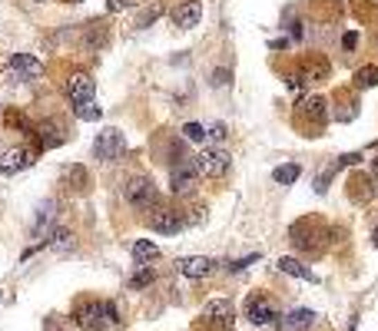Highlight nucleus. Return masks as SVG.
<instances>
[{
	"label": "nucleus",
	"mask_w": 378,
	"mask_h": 331,
	"mask_svg": "<svg viewBox=\"0 0 378 331\" xmlns=\"http://www.w3.org/2000/svg\"><path fill=\"white\" fill-rule=\"evenodd\" d=\"M73 318L83 331H106L120 321V308L110 298H83L73 308Z\"/></svg>",
	"instance_id": "nucleus-1"
},
{
	"label": "nucleus",
	"mask_w": 378,
	"mask_h": 331,
	"mask_svg": "<svg viewBox=\"0 0 378 331\" xmlns=\"http://www.w3.org/2000/svg\"><path fill=\"white\" fill-rule=\"evenodd\" d=\"M123 199L130 202L136 212H149V209L160 205V189H156V182L149 179V176H133L123 185Z\"/></svg>",
	"instance_id": "nucleus-2"
},
{
	"label": "nucleus",
	"mask_w": 378,
	"mask_h": 331,
	"mask_svg": "<svg viewBox=\"0 0 378 331\" xmlns=\"http://www.w3.org/2000/svg\"><path fill=\"white\" fill-rule=\"evenodd\" d=\"M202 325L206 331H232L236 325V308H232L229 298H213V301H206L202 305Z\"/></svg>",
	"instance_id": "nucleus-3"
},
{
	"label": "nucleus",
	"mask_w": 378,
	"mask_h": 331,
	"mask_svg": "<svg viewBox=\"0 0 378 331\" xmlns=\"http://www.w3.org/2000/svg\"><path fill=\"white\" fill-rule=\"evenodd\" d=\"M229 166H232V156L223 146H206L196 156L199 176H206V179H223L229 172Z\"/></svg>",
	"instance_id": "nucleus-4"
},
{
	"label": "nucleus",
	"mask_w": 378,
	"mask_h": 331,
	"mask_svg": "<svg viewBox=\"0 0 378 331\" xmlns=\"http://www.w3.org/2000/svg\"><path fill=\"white\" fill-rule=\"evenodd\" d=\"M199 182V169H196V159H176L169 166V189L176 196H189L196 189Z\"/></svg>",
	"instance_id": "nucleus-5"
},
{
	"label": "nucleus",
	"mask_w": 378,
	"mask_h": 331,
	"mask_svg": "<svg viewBox=\"0 0 378 331\" xmlns=\"http://www.w3.org/2000/svg\"><path fill=\"white\" fill-rule=\"evenodd\" d=\"M123 152H126V136L120 130H103L93 139V156H97L100 163H113Z\"/></svg>",
	"instance_id": "nucleus-6"
},
{
	"label": "nucleus",
	"mask_w": 378,
	"mask_h": 331,
	"mask_svg": "<svg viewBox=\"0 0 378 331\" xmlns=\"http://www.w3.org/2000/svg\"><path fill=\"white\" fill-rule=\"evenodd\" d=\"M66 99L73 103V106H86V103H93V93H97V83L90 73H73L64 86Z\"/></svg>",
	"instance_id": "nucleus-7"
},
{
	"label": "nucleus",
	"mask_w": 378,
	"mask_h": 331,
	"mask_svg": "<svg viewBox=\"0 0 378 331\" xmlns=\"http://www.w3.org/2000/svg\"><path fill=\"white\" fill-rule=\"evenodd\" d=\"M296 116L302 119V123H305V126H312V130H322V126H325V119H329L325 99H322V97H305V99H299Z\"/></svg>",
	"instance_id": "nucleus-8"
},
{
	"label": "nucleus",
	"mask_w": 378,
	"mask_h": 331,
	"mask_svg": "<svg viewBox=\"0 0 378 331\" xmlns=\"http://www.w3.org/2000/svg\"><path fill=\"white\" fill-rule=\"evenodd\" d=\"M246 318L252 321V325H272V321L279 318V308H276V301H272L269 295H249Z\"/></svg>",
	"instance_id": "nucleus-9"
},
{
	"label": "nucleus",
	"mask_w": 378,
	"mask_h": 331,
	"mask_svg": "<svg viewBox=\"0 0 378 331\" xmlns=\"http://www.w3.org/2000/svg\"><path fill=\"white\" fill-rule=\"evenodd\" d=\"M149 229L160 232V235H176L186 229V215L180 209H156L149 215Z\"/></svg>",
	"instance_id": "nucleus-10"
},
{
	"label": "nucleus",
	"mask_w": 378,
	"mask_h": 331,
	"mask_svg": "<svg viewBox=\"0 0 378 331\" xmlns=\"http://www.w3.org/2000/svg\"><path fill=\"white\" fill-rule=\"evenodd\" d=\"M33 139H37V149H53L66 139V126H60L57 119H44L33 126Z\"/></svg>",
	"instance_id": "nucleus-11"
},
{
	"label": "nucleus",
	"mask_w": 378,
	"mask_h": 331,
	"mask_svg": "<svg viewBox=\"0 0 378 331\" xmlns=\"http://www.w3.org/2000/svg\"><path fill=\"white\" fill-rule=\"evenodd\" d=\"M7 66H10V73H14L17 80H37V77L44 73V63H40L33 53H14Z\"/></svg>",
	"instance_id": "nucleus-12"
},
{
	"label": "nucleus",
	"mask_w": 378,
	"mask_h": 331,
	"mask_svg": "<svg viewBox=\"0 0 378 331\" xmlns=\"http://www.w3.org/2000/svg\"><path fill=\"white\" fill-rule=\"evenodd\" d=\"M60 182H64L66 192H86V189H90V169L80 163H70V166H64Z\"/></svg>",
	"instance_id": "nucleus-13"
},
{
	"label": "nucleus",
	"mask_w": 378,
	"mask_h": 331,
	"mask_svg": "<svg viewBox=\"0 0 378 331\" xmlns=\"http://www.w3.org/2000/svg\"><path fill=\"white\" fill-rule=\"evenodd\" d=\"M30 163H33V152L23 146H14V149H7V152H0V172H3V176H14L20 169H27Z\"/></svg>",
	"instance_id": "nucleus-14"
},
{
	"label": "nucleus",
	"mask_w": 378,
	"mask_h": 331,
	"mask_svg": "<svg viewBox=\"0 0 378 331\" xmlns=\"http://www.w3.org/2000/svg\"><path fill=\"white\" fill-rule=\"evenodd\" d=\"M213 268H216V262L206 259V255H189V259H180V262H176V272L186 275V279H206Z\"/></svg>",
	"instance_id": "nucleus-15"
},
{
	"label": "nucleus",
	"mask_w": 378,
	"mask_h": 331,
	"mask_svg": "<svg viewBox=\"0 0 378 331\" xmlns=\"http://www.w3.org/2000/svg\"><path fill=\"white\" fill-rule=\"evenodd\" d=\"M199 17H202V3H199V0H186V3H180V7L173 10V23H176L180 30H193L199 23Z\"/></svg>",
	"instance_id": "nucleus-16"
},
{
	"label": "nucleus",
	"mask_w": 378,
	"mask_h": 331,
	"mask_svg": "<svg viewBox=\"0 0 378 331\" xmlns=\"http://www.w3.org/2000/svg\"><path fill=\"white\" fill-rule=\"evenodd\" d=\"M302 80H309V83L329 80V60H325V57H309V60L302 63Z\"/></svg>",
	"instance_id": "nucleus-17"
},
{
	"label": "nucleus",
	"mask_w": 378,
	"mask_h": 331,
	"mask_svg": "<svg viewBox=\"0 0 378 331\" xmlns=\"http://www.w3.org/2000/svg\"><path fill=\"white\" fill-rule=\"evenodd\" d=\"M276 268H279V272H285V275H292V279H302V281H319V275H315L312 268H305V265L299 262V259H285V255H282L279 262H276Z\"/></svg>",
	"instance_id": "nucleus-18"
},
{
	"label": "nucleus",
	"mask_w": 378,
	"mask_h": 331,
	"mask_svg": "<svg viewBox=\"0 0 378 331\" xmlns=\"http://www.w3.org/2000/svg\"><path fill=\"white\" fill-rule=\"evenodd\" d=\"M312 321H315V312H309V308H296L292 314H285V328H289V331L312 328Z\"/></svg>",
	"instance_id": "nucleus-19"
},
{
	"label": "nucleus",
	"mask_w": 378,
	"mask_h": 331,
	"mask_svg": "<svg viewBox=\"0 0 378 331\" xmlns=\"http://www.w3.org/2000/svg\"><path fill=\"white\" fill-rule=\"evenodd\" d=\"M53 209H57V202L47 199V202H40V209H37V219H33V235H44L47 225L53 222Z\"/></svg>",
	"instance_id": "nucleus-20"
},
{
	"label": "nucleus",
	"mask_w": 378,
	"mask_h": 331,
	"mask_svg": "<svg viewBox=\"0 0 378 331\" xmlns=\"http://www.w3.org/2000/svg\"><path fill=\"white\" fill-rule=\"evenodd\" d=\"M160 259V248L153 245L149 239H140L136 245H133V262L136 265H147V262H156Z\"/></svg>",
	"instance_id": "nucleus-21"
},
{
	"label": "nucleus",
	"mask_w": 378,
	"mask_h": 331,
	"mask_svg": "<svg viewBox=\"0 0 378 331\" xmlns=\"http://www.w3.org/2000/svg\"><path fill=\"white\" fill-rule=\"evenodd\" d=\"M83 43H86V47L90 50H100L103 47V43H106V27H103V23H86V30H83Z\"/></svg>",
	"instance_id": "nucleus-22"
},
{
	"label": "nucleus",
	"mask_w": 378,
	"mask_h": 331,
	"mask_svg": "<svg viewBox=\"0 0 378 331\" xmlns=\"http://www.w3.org/2000/svg\"><path fill=\"white\" fill-rule=\"evenodd\" d=\"M299 172H302V169H299L296 163H285V166H276V169H272V179L279 182V185H292V182L299 179Z\"/></svg>",
	"instance_id": "nucleus-23"
},
{
	"label": "nucleus",
	"mask_w": 378,
	"mask_h": 331,
	"mask_svg": "<svg viewBox=\"0 0 378 331\" xmlns=\"http://www.w3.org/2000/svg\"><path fill=\"white\" fill-rule=\"evenodd\" d=\"M355 86L359 90H372V86H378V66H362L359 73H355Z\"/></svg>",
	"instance_id": "nucleus-24"
},
{
	"label": "nucleus",
	"mask_w": 378,
	"mask_h": 331,
	"mask_svg": "<svg viewBox=\"0 0 378 331\" xmlns=\"http://www.w3.org/2000/svg\"><path fill=\"white\" fill-rule=\"evenodd\" d=\"M182 136H186L189 143H202V139H206V126H202V123H186V126H182Z\"/></svg>",
	"instance_id": "nucleus-25"
},
{
	"label": "nucleus",
	"mask_w": 378,
	"mask_h": 331,
	"mask_svg": "<svg viewBox=\"0 0 378 331\" xmlns=\"http://www.w3.org/2000/svg\"><path fill=\"white\" fill-rule=\"evenodd\" d=\"M226 136H229L226 123H209V126H206V139H213V143H223Z\"/></svg>",
	"instance_id": "nucleus-26"
},
{
	"label": "nucleus",
	"mask_w": 378,
	"mask_h": 331,
	"mask_svg": "<svg viewBox=\"0 0 378 331\" xmlns=\"http://www.w3.org/2000/svg\"><path fill=\"white\" fill-rule=\"evenodd\" d=\"M77 116H80V119H90V123H97L100 116H103V110H100L97 103H86V106H77Z\"/></svg>",
	"instance_id": "nucleus-27"
},
{
	"label": "nucleus",
	"mask_w": 378,
	"mask_h": 331,
	"mask_svg": "<svg viewBox=\"0 0 378 331\" xmlns=\"http://www.w3.org/2000/svg\"><path fill=\"white\" fill-rule=\"evenodd\" d=\"M153 279H156V275H153V268H143V272H136V275L130 279V288H147Z\"/></svg>",
	"instance_id": "nucleus-28"
},
{
	"label": "nucleus",
	"mask_w": 378,
	"mask_h": 331,
	"mask_svg": "<svg viewBox=\"0 0 378 331\" xmlns=\"http://www.w3.org/2000/svg\"><path fill=\"white\" fill-rule=\"evenodd\" d=\"M160 14H163V7H147V10L140 14V20H136V23H140V27H149V23H153Z\"/></svg>",
	"instance_id": "nucleus-29"
},
{
	"label": "nucleus",
	"mask_w": 378,
	"mask_h": 331,
	"mask_svg": "<svg viewBox=\"0 0 378 331\" xmlns=\"http://www.w3.org/2000/svg\"><path fill=\"white\" fill-rule=\"evenodd\" d=\"M252 262H259V255L252 252V255H246V259H236V262H229V272H243V268H249Z\"/></svg>",
	"instance_id": "nucleus-30"
},
{
	"label": "nucleus",
	"mask_w": 378,
	"mask_h": 331,
	"mask_svg": "<svg viewBox=\"0 0 378 331\" xmlns=\"http://www.w3.org/2000/svg\"><path fill=\"white\" fill-rule=\"evenodd\" d=\"M355 47H359V33H355V30H348L346 37H342V50H346V53H352Z\"/></svg>",
	"instance_id": "nucleus-31"
},
{
	"label": "nucleus",
	"mask_w": 378,
	"mask_h": 331,
	"mask_svg": "<svg viewBox=\"0 0 378 331\" xmlns=\"http://www.w3.org/2000/svg\"><path fill=\"white\" fill-rule=\"evenodd\" d=\"M285 83H289V90H299V86H302V73H289V77H285Z\"/></svg>",
	"instance_id": "nucleus-32"
},
{
	"label": "nucleus",
	"mask_w": 378,
	"mask_h": 331,
	"mask_svg": "<svg viewBox=\"0 0 378 331\" xmlns=\"http://www.w3.org/2000/svg\"><path fill=\"white\" fill-rule=\"evenodd\" d=\"M216 86H223V83H229V70H216Z\"/></svg>",
	"instance_id": "nucleus-33"
},
{
	"label": "nucleus",
	"mask_w": 378,
	"mask_h": 331,
	"mask_svg": "<svg viewBox=\"0 0 378 331\" xmlns=\"http://www.w3.org/2000/svg\"><path fill=\"white\" fill-rule=\"evenodd\" d=\"M372 172H375V179H378V156L372 159Z\"/></svg>",
	"instance_id": "nucleus-34"
},
{
	"label": "nucleus",
	"mask_w": 378,
	"mask_h": 331,
	"mask_svg": "<svg viewBox=\"0 0 378 331\" xmlns=\"http://www.w3.org/2000/svg\"><path fill=\"white\" fill-rule=\"evenodd\" d=\"M123 3H130V0H113V7H123Z\"/></svg>",
	"instance_id": "nucleus-35"
},
{
	"label": "nucleus",
	"mask_w": 378,
	"mask_h": 331,
	"mask_svg": "<svg viewBox=\"0 0 378 331\" xmlns=\"http://www.w3.org/2000/svg\"><path fill=\"white\" fill-rule=\"evenodd\" d=\"M372 239H375V245H378V229H375V235H372Z\"/></svg>",
	"instance_id": "nucleus-36"
},
{
	"label": "nucleus",
	"mask_w": 378,
	"mask_h": 331,
	"mask_svg": "<svg viewBox=\"0 0 378 331\" xmlns=\"http://www.w3.org/2000/svg\"><path fill=\"white\" fill-rule=\"evenodd\" d=\"M66 3H80V0H66Z\"/></svg>",
	"instance_id": "nucleus-37"
},
{
	"label": "nucleus",
	"mask_w": 378,
	"mask_h": 331,
	"mask_svg": "<svg viewBox=\"0 0 378 331\" xmlns=\"http://www.w3.org/2000/svg\"><path fill=\"white\" fill-rule=\"evenodd\" d=\"M372 3H375V7H378V0H372Z\"/></svg>",
	"instance_id": "nucleus-38"
},
{
	"label": "nucleus",
	"mask_w": 378,
	"mask_h": 331,
	"mask_svg": "<svg viewBox=\"0 0 378 331\" xmlns=\"http://www.w3.org/2000/svg\"><path fill=\"white\" fill-rule=\"evenodd\" d=\"M37 3H40V0H37Z\"/></svg>",
	"instance_id": "nucleus-39"
}]
</instances>
